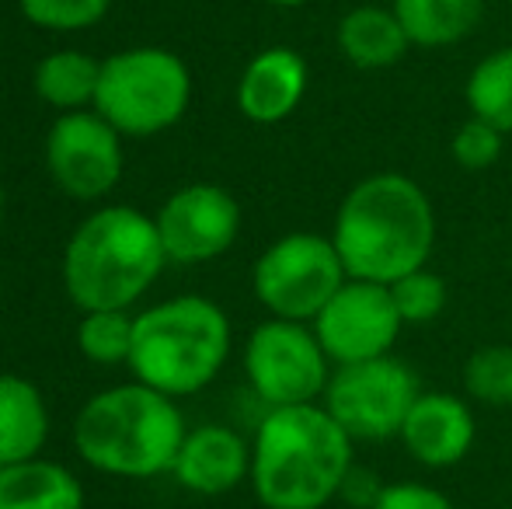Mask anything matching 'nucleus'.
<instances>
[{
  "instance_id": "obj_1",
  "label": "nucleus",
  "mask_w": 512,
  "mask_h": 509,
  "mask_svg": "<svg viewBox=\"0 0 512 509\" xmlns=\"http://www.w3.org/2000/svg\"><path fill=\"white\" fill-rule=\"evenodd\" d=\"M349 279L398 283L422 269L436 245V213L415 178L377 171L349 189L331 227Z\"/></svg>"
},
{
  "instance_id": "obj_2",
  "label": "nucleus",
  "mask_w": 512,
  "mask_h": 509,
  "mask_svg": "<svg viewBox=\"0 0 512 509\" xmlns=\"http://www.w3.org/2000/svg\"><path fill=\"white\" fill-rule=\"evenodd\" d=\"M352 436L324 405L269 408L251 440V489L265 509H324L356 468Z\"/></svg>"
},
{
  "instance_id": "obj_3",
  "label": "nucleus",
  "mask_w": 512,
  "mask_h": 509,
  "mask_svg": "<svg viewBox=\"0 0 512 509\" xmlns=\"http://www.w3.org/2000/svg\"><path fill=\"white\" fill-rule=\"evenodd\" d=\"M168 265L154 217L102 206L77 224L63 248V290L81 311H129Z\"/></svg>"
},
{
  "instance_id": "obj_4",
  "label": "nucleus",
  "mask_w": 512,
  "mask_h": 509,
  "mask_svg": "<svg viewBox=\"0 0 512 509\" xmlns=\"http://www.w3.org/2000/svg\"><path fill=\"white\" fill-rule=\"evenodd\" d=\"M189 433L175 398L129 381L84 401L74 447L88 468L112 478H157L171 471Z\"/></svg>"
},
{
  "instance_id": "obj_5",
  "label": "nucleus",
  "mask_w": 512,
  "mask_h": 509,
  "mask_svg": "<svg viewBox=\"0 0 512 509\" xmlns=\"http://www.w3.org/2000/svg\"><path fill=\"white\" fill-rule=\"evenodd\" d=\"M230 339V318L216 300L182 293L136 314L133 353L126 367L133 370V381L178 401L199 394L220 377L230 356Z\"/></svg>"
},
{
  "instance_id": "obj_6",
  "label": "nucleus",
  "mask_w": 512,
  "mask_h": 509,
  "mask_svg": "<svg viewBox=\"0 0 512 509\" xmlns=\"http://www.w3.org/2000/svg\"><path fill=\"white\" fill-rule=\"evenodd\" d=\"M192 105V70L164 46H133L102 60L95 112L122 136H157Z\"/></svg>"
},
{
  "instance_id": "obj_7",
  "label": "nucleus",
  "mask_w": 512,
  "mask_h": 509,
  "mask_svg": "<svg viewBox=\"0 0 512 509\" xmlns=\"http://www.w3.org/2000/svg\"><path fill=\"white\" fill-rule=\"evenodd\" d=\"M349 279L335 241L310 231H293L272 241L255 262L251 286L272 318L314 321Z\"/></svg>"
},
{
  "instance_id": "obj_8",
  "label": "nucleus",
  "mask_w": 512,
  "mask_h": 509,
  "mask_svg": "<svg viewBox=\"0 0 512 509\" xmlns=\"http://www.w3.org/2000/svg\"><path fill=\"white\" fill-rule=\"evenodd\" d=\"M422 394L418 374L398 356L345 363L331 370L324 387V408L352 440H391L401 436L411 405Z\"/></svg>"
},
{
  "instance_id": "obj_9",
  "label": "nucleus",
  "mask_w": 512,
  "mask_h": 509,
  "mask_svg": "<svg viewBox=\"0 0 512 509\" xmlns=\"http://www.w3.org/2000/svg\"><path fill=\"white\" fill-rule=\"evenodd\" d=\"M244 377L269 408L314 405L331 381V360L307 321L269 318L244 342Z\"/></svg>"
},
{
  "instance_id": "obj_10",
  "label": "nucleus",
  "mask_w": 512,
  "mask_h": 509,
  "mask_svg": "<svg viewBox=\"0 0 512 509\" xmlns=\"http://www.w3.org/2000/svg\"><path fill=\"white\" fill-rule=\"evenodd\" d=\"M126 154L122 133L95 109L63 112L46 133V171L63 196L98 203L119 185Z\"/></svg>"
},
{
  "instance_id": "obj_11",
  "label": "nucleus",
  "mask_w": 512,
  "mask_h": 509,
  "mask_svg": "<svg viewBox=\"0 0 512 509\" xmlns=\"http://www.w3.org/2000/svg\"><path fill=\"white\" fill-rule=\"evenodd\" d=\"M310 328H314L328 360L335 367H345V363L391 356L405 321H401L398 304L391 297V286L345 279L342 290L310 321Z\"/></svg>"
},
{
  "instance_id": "obj_12",
  "label": "nucleus",
  "mask_w": 512,
  "mask_h": 509,
  "mask_svg": "<svg viewBox=\"0 0 512 509\" xmlns=\"http://www.w3.org/2000/svg\"><path fill=\"white\" fill-rule=\"evenodd\" d=\"M154 224L168 262L203 265L234 248L241 234V206L223 185L192 182L164 199L154 213Z\"/></svg>"
},
{
  "instance_id": "obj_13",
  "label": "nucleus",
  "mask_w": 512,
  "mask_h": 509,
  "mask_svg": "<svg viewBox=\"0 0 512 509\" xmlns=\"http://www.w3.org/2000/svg\"><path fill=\"white\" fill-rule=\"evenodd\" d=\"M398 440L405 443L411 461L425 468H453L471 454L478 422L464 398H453L446 391H422Z\"/></svg>"
},
{
  "instance_id": "obj_14",
  "label": "nucleus",
  "mask_w": 512,
  "mask_h": 509,
  "mask_svg": "<svg viewBox=\"0 0 512 509\" xmlns=\"http://www.w3.org/2000/svg\"><path fill=\"white\" fill-rule=\"evenodd\" d=\"M171 475L185 492L227 496L237 485L251 482V443L230 426H196L185 433Z\"/></svg>"
},
{
  "instance_id": "obj_15",
  "label": "nucleus",
  "mask_w": 512,
  "mask_h": 509,
  "mask_svg": "<svg viewBox=\"0 0 512 509\" xmlns=\"http://www.w3.org/2000/svg\"><path fill=\"white\" fill-rule=\"evenodd\" d=\"M310 84L307 60L290 46H269L248 60L237 81V109L255 126H279L300 109Z\"/></svg>"
},
{
  "instance_id": "obj_16",
  "label": "nucleus",
  "mask_w": 512,
  "mask_h": 509,
  "mask_svg": "<svg viewBox=\"0 0 512 509\" xmlns=\"http://www.w3.org/2000/svg\"><path fill=\"white\" fill-rule=\"evenodd\" d=\"M49 426L46 394L28 377L0 374V468L42 457Z\"/></svg>"
},
{
  "instance_id": "obj_17",
  "label": "nucleus",
  "mask_w": 512,
  "mask_h": 509,
  "mask_svg": "<svg viewBox=\"0 0 512 509\" xmlns=\"http://www.w3.org/2000/svg\"><path fill=\"white\" fill-rule=\"evenodd\" d=\"M338 49L356 70H387L405 60L411 39L394 7L359 4L338 21Z\"/></svg>"
},
{
  "instance_id": "obj_18",
  "label": "nucleus",
  "mask_w": 512,
  "mask_h": 509,
  "mask_svg": "<svg viewBox=\"0 0 512 509\" xmlns=\"http://www.w3.org/2000/svg\"><path fill=\"white\" fill-rule=\"evenodd\" d=\"M0 509H84V485L67 464L46 457L4 464Z\"/></svg>"
},
{
  "instance_id": "obj_19",
  "label": "nucleus",
  "mask_w": 512,
  "mask_h": 509,
  "mask_svg": "<svg viewBox=\"0 0 512 509\" xmlns=\"http://www.w3.org/2000/svg\"><path fill=\"white\" fill-rule=\"evenodd\" d=\"M98 81H102V60L84 49H53L39 60L32 74V88L42 105L63 112L95 109Z\"/></svg>"
},
{
  "instance_id": "obj_20",
  "label": "nucleus",
  "mask_w": 512,
  "mask_h": 509,
  "mask_svg": "<svg viewBox=\"0 0 512 509\" xmlns=\"http://www.w3.org/2000/svg\"><path fill=\"white\" fill-rule=\"evenodd\" d=\"M411 46L446 49L464 42L485 14V0H394Z\"/></svg>"
},
{
  "instance_id": "obj_21",
  "label": "nucleus",
  "mask_w": 512,
  "mask_h": 509,
  "mask_svg": "<svg viewBox=\"0 0 512 509\" xmlns=\"http://www.w3.org/2000/svg\"><path fill=\"white\" fill-rule=\"evenodd\" d=\"M464 98L471 116L499 126L502 133H512V46L488 53L471 70L464 84Z\"/></svg>"
},
{
  "instance_id": "obj_22",
  "label": "nucleus",
  "mask_w": 512,
  "mask_h": 509,
  "mask_svg": "<svg viewBox=\"0 0 512 509\" xmlns=\"http://www.w3.org/2000/svg\"><path fill=\"white\" fill-rule=\"evenodd\" d=\"M136 314L129 311H84L77 321V349L98 367H126L133 353Z\"/></svg>"
},
{
  "instance_id": "obj_23",
  "label": "nucleus",
  "mask_w": 512,
  "mask_h": 509,
  "mask_svg": "<svg viewBox=\"0 0 512 509\" xmlns=\"http://www.w3.org/2000/svg\"><path fill=\"white\" fill-rule=\"evenodd\" d=\"M464 391L481 405H512V346H485L467 356Z\"/></svg>"
},
{
  "instance_id": "obj_24",
  "label": "nucleus",
  "mask_w": 512,
  "mask_h": 509,
  "mask_svg": "<svg viewBox=\"0 0 512 509\" xmlns=\"http://www.w3.org/2000/svg\"><path fill=\"white\" fill-rule=\"evenodd\" d=\"M391 297L398 304V314L405 325H429L450 304V286L439 272H432L429 265L401 276L398 283H391Z\"/></svg>"
},
{
  "instance_id": "obj_25",
  "label": "nucleus",
  "mask_w": 512,
  "mask_h": 509,
  "mask_svg": "<svg viewBox=\"0 0 512 509\" xmlns=\"http://www.w3.org/2000/svg\"><path fill=\"white\" fill-rule=\"evenodd\" d=\"M112 0H18V11L28 25L46 32H84L108 14Z\"/></svg>"
},
{
  "instance_id": "obj_26",
  "label": "nucleus",
  "mask_w": 512,
  "mask_h": 509,
  "mask_svg": "<svg viewBox=\"0 0 512 509\" xmlns=\"http://www.w3.org/2000/svg\"><path fill=\"white\" fill-rule=\"evenodd\" d=\"M502 147H506V133H502L499 126L478 119V116L464 119V123L457 126V133H453V140H450L453 161H457L464 171L492 168V164L502 157Z\"/></svg>"
},
{
  "instance_id": "obj_27",
  "label": "nucleus",
  "mask_w": 512,
  "mask_h": 509,
  "mask_svg": "<svg viewBox=\"0 0 512 509\" xmlns=\"http://www.w3.org/2000/svg\"><path fill=\"white\" fill-rule=\"evenodd\" d=\"M370 509H457L439 489L422 482H394L384 485Z\"/></svg>"
},
{
  "instance_id": "obj_28",
  "label": "nucleus",
  "mask_w": 512,
  "mask_h": 509,
  "mask_svg": "<svg viewBox=\"0 0 512 509\" xmlns=\"http://www.w3.org/2000/svg\"><path fill=\"white\" fill-rule=\"evenodd\" d=\"M265 4H272V7H304V4H310V0H265Z\"/></svg>"
},
{
  "instance_id": "obj_29",
  "label": "nucleus",
  "mask_w": 512,
  "mask_h": 509,
  "mask_svg": "<svg viewBox=\"0 0 512 509\" xmlns=\"http://www.w3.org/2000/svg\"><path fill=\"white\" fill-rule=\"evenodd\" d=\"M0 220H4V178H0Z\"/></svg>"
}]
</instances>
